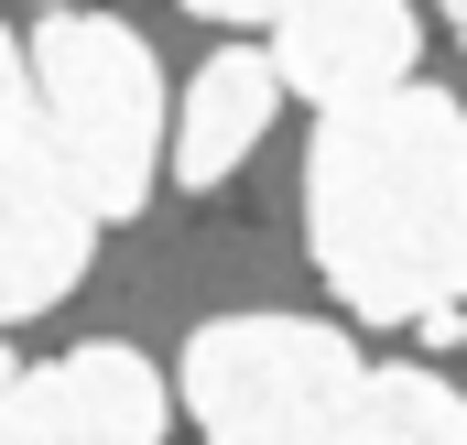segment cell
<instances>
[{
    "label": "cell",
    "mask_w": 467,
    "mask_h": 445,
    "mask_svg": "<svg viewBox=\"0 0 467 445\" xmlns=\"http://www.w3.org/2000/svg\"><path fill=\"white\" fill-rule=\"evenodd\" d=\"M185 11H207V22H272V11H294V0H185Z\"/></svg>",
    "instance_id": "9"
},
{
    "label": "cell",
    "mask_w": 467,
    "mask_h": 445,
    "mask_svg": "<svg viewBox=\"0 0 467 445\" xmlns=\"http://www.w3.org/2000/svg\"><path fill=\"white\" fill-rule=\"evenodd\" d=\"M88 261H99V218H88V196L66 185V163L44 141L22 44L0 33V326L55 316L88 283Z\"/></svg>",
    "instance_id": "4"
},
{
    "label": "cell",
    "mask_w": 467,
    "mask_h": 445,
    "mask_svg": "<svg viewBox=\"0 0 467 445\" xmlns=\"http://www.w3.org/2000/svg\"><path fill=\"white\" fill-rule=\"evenodd\" d=\"M305 250L358 326H413L467 305V109L446 88H369L316 109Z\"/></svg>",
    "instance_id": "1"
},
{
    "label": "cell",
    "mask_w": 467,
    "mask_h": 445,
    "mask_svg": "<svg viewBox=\"0 0 467 445\" xmlns=\"http://www.w3.org/2000/svg\"><path fill=\"white\" fill-rule=\"evenodd\" d=\"M337 445H467V391L435 369H358Z\"/></svg>",
    "instance_id": "8"
},
{
    "label": "cell",
    "mask_w": 467,
    "mask_h": 445,
    "mask_svg": "<svg viewBox=\"0 0 467 445\" xmlns=\"http://www.w3.org/2000/svg\"><path fill=\"white\" fill-rule=\"evenodd\" d=\"M0 380H11V347H0Z\"/></svg>",
    "instance_id": "11"
},
{
    "label": "cell",
    "mask_w": 467,
    "mask_h": 445,
    "mask_svg": "<svg viewBox=\"0 0 467 445\" xmlns=\"http://www.w3.org/2000/svg\"><path fill=\"white\" fill-rule=\"evenodd\" d=\"M348 326H316V316H207L185 336V413L207 445H337V413L358 391Z\"/></svg>",
    "instance_id": "3"
},
{
    "label": "cell",
    "mask_w": 467,
    "mask_h": 445,
    "mask_svg": "<svg viewBox=\"0 0 467 445\" xmlns=\"http://www.w3.org/2000/svg\"><path fill=\"white\" fill-rule=\"evenodd\" d=\"M163 424H174V391L119 336H88L0 380V445H163Z\"/></svg>",
    "instance_id": "5"
},
{
    "label": "cell",
    "mask_w": 467,
    "mask_h": 445,
    "mask_svg": "<svg viewBox=\"0 0 467 445\" xmlns=\"http://www.w3.org/2000/svg\"><path fill=\"white\" fill-rule=\"evenodd\" d=\"M272 109H283V77H272L261 44L207 55V66L185 77V109H174V185H185V196H218L239 163L261 152Z\"/></svg>",
    "instance_id": "7"
},
{
    "label": "cell",
    "mask_w": 467,
    "mask_h": 445,
    "mask_svg": "<svg viewBox=\"0 0 467 445\" xmlns=\"http://www.w3.org/2000/svg\"><path fill=\"white\" fill-rule=\"evenodd\" d=\"M446 22H457V44H467V0H446Z\"/></svg>",
    "instance_id": "10"
},
{
    "label": "cell",
    "mask_w": 467,
    "mask_h": 445,
    "mask_svg": "<svg viewBox=\"0 0 467 445\" xmlns=\"http://www.w3.org/2000/svg\"><path fill=\"white\" fill-rule=\"evenodd\" d=\"M22 66H33L44 141H55L66 185L88 196V218L99 228L141 218L163 185V66H152V44L109 11H44Z\"/></svg>",
    "instance_id": "2"
},
{
    "label": "cell",
    "mask_w": 467,
    "mask_h": 445,
    "mask_svg": "<svg viewBox=\"0 0 467 445\" xmlns=\"http://www.w3.org/2000/svg\"><path fill=\"white\" fill-rule=\"evenodd\" d=\"M424 55V11L413 0H294L272 11V77L283 98H369V88H402Z\"/></svg>",
    "instance_id": "6"
}]
</instances>
